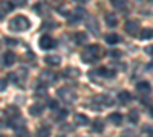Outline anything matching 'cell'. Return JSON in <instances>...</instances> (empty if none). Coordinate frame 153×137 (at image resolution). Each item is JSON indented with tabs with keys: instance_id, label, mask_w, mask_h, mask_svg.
I'll use <instances>...</instances> for the list:
<instances>
[{
	"instance_id": "28",
	"label": "cell",
	"mask_w": 153,
	"mask_h": 137,
	"mask_svg": "<svg viewBox=\"0 0 153 137\" xmlns=\"http://www.w3.org/2000/svg\"><path fill=\"white\" fill-rule=\"evenodd\" d=\"M6 85H8V81L5 78H0V92H3L6 89Z\"/></svg>"
},
{
	"instance_id": "5",
	"label": "cell",
	"mask_w": 153,
	"mask_h": 137,
	"mask_svg": "<svg viewBox=\"0 0 153 137\" xmlns=\"http://www.w3.org/2000/svg\"><path fill=\"white\" fill-rule=\"evenodd\" d=\"M38 81L48 85V84H52V82H55V81H57V76H55V73L45 70V72H42V75H40V78H38Z\"/></svg>"
},
{
	"instance_id": "1",
	"label": "cell",
	"mask_w": 153,
	"mask_h": 137,
	"mask_svg": "<svg viewBox=\"0 0 153 137\" xmlns=\"http://www.w3.org/2000/svg\"><path fill=\"white\" fill-rule=\"evenodd\" d=\"M103 56V49H101L98 44H91L86 47V51L81 53V59L87 64H92L98 58Z\"/></svg>"
},
{
	"instance_id": "24",
	"label": "cell",
	"mask_w": 153,
	"mask_h": 137,
	"mask_svg": "<svg viewBox=\"0 0 153 137\" xmlns=\"http://www.w3.org/2000/svg\"><path fill=\"white\" fill-rule=\"evenodd\" d=\"M112 2V5H113V8H117V9H126V2L124 0H110Z\"/></svg>"
},
{
	"instance_id": "3",
	"label": "cell",
	"mask_w": 153,
	"mask_h": 137,
	"mask_svg": "<svg viewBox=\"0 0 153 137\" xmlns=\"http://www.w3.org/2000/svg\"><path fill=\"white\" fill-rule=\"evenodd\" d=\"M58 97L61 99L63 102H66V104H72L76 101V93L75 90L72 89V87H61V89L57 92Z\"/></svg>"
},
{
	"instance_id": "19",
	"label": "cell",
	"mask_w": 153,
	"mask_h": 137,
	"mask_svg": "<svg viewBox=\"0 0 153 137\" xmlns=\"http://www.w3.org/2000/svg\"><path fill=\"white\" fill-rule=\"evenodd\" d=\"M106 23H107V26H110V28H117L118 26V18L115 17L113 14H107L106 15Z\"/></svg>"
},
{
	"instance_id": "9",
	"label": "cell",
	"mask_w": 153,
	"mask_h": 137,
	"mask_svg": "<svg viewBox=\"0 0 153 137\" xmlns=\"http://www.w3.org/2000/svg\"><path fill=\"white\" fill-rule=\"evenodd\" d=\"M136 90H138V92H141V93H150V90H152L150 82H147V81L138 82V84H136Z\"/></svg>"
},
{
	"instance_id": "22",
	"label": "cell",
	"mask_w": 153,
	"mask_h": 137,
	"mask_svg": "<svg viewBox=\"0 0 153 137\" xmlns=\"http://www.w3.org/2000/svg\"><path fill=\"white\" fill-rule=\"evenodd\" d=\"M29 111H31L32 116H40L42 111H43V107H42L40 104H38V105H32V107L29 108Z\"/></svg>"
},
{
	"instance_id": "31",
	"label": "cell",
	"mask_w": 153,
	"mask_h": 137,
	"mask_svg": "<svg viewBox=\"0 0 153 137\" xmlns=\"http://www.w3.org/2000/svg\"><path fill=\"white\" fill-rule=\"evenodd\" d=\"M49 107L52 108V110H57L58 108V102L57 101H49Z\"/></svg>"
},
{
	"instance_id": "34",
	"label": "cell",
	"mask_w": 153,
	"mask_h": 137,
	"mask_svg": "<svg viewBox=\"0 0 153 137\" xmlns=\"http://www.w3.org/2000/svg\"><path fill=\"white\" fill-rule=\"evenodd\" d=\"M3 18H5V11L0 9V20H3Z\"/></svg>"
},
{
	"instance_id": "33",
	"label": "cell",
	"mask_w": 153,
	"mask_h": 137,
	"mask_svg": "<svg viewBox=\"0 0 153 137\" xmlns=\"http://www.w3.org/2000/svg\"><path fill=\"white\" fill-rule=\"evenodd\" d=\"M6 43H8L9 46H14V44H16L17 41H16V40H6Z\"/></svg>"
},
{
	"instance_id": "23",
	"label": "cell",
	"mask_w": 153,
	"mask_h": 137,
	"mask_svg": "<svg viewBox=\"0 0 153 137\" xmlns=\"http://www.w3.org/2000/svg\"><path fill=\"white\" fill-rule=\"evenodd\" d=\"M66 116H68L66 110H57V113L54 114V119L55 120H63V119H66Z\"/></svg>"
},
{
	"instance_id": "16",
	"label": "cell",
	"mask_w": 153,
	"mask_h": 137,
	"mask_svg": "<svg viewBox=\"0 0 153 137\" xmlns=\"http://www.w3.org/2000/svg\"><path fill=\"white\" fill-rule=\"evenodd\" d=\"M120 41H121V38H120L118 34H107L106 35V43L107 44H117Z\"/></svg>"
},
{
	"instance_id": "37",
	"label": "cell",
	"mask_w": 153,
	"mask_h": 137,
	"mask_svg": "<svg viewBox=\"0 0 153 137\" xmlns=\"http://www.w3.org/2000/svg\"><path fill=\"white\" fill-rule=\"evenodd\" d=\"M150 2H152V3H153V0H150Z\"/></svg>"
},
{
	"instance_id": "6",
	"label": "cell",
	"mask_w": 153,
	"mask_h": 137,
	"mask_svg": "<svg viewBox=\"0 0 153 137\" xmlns=\"http://www.w3.org/2000/svg\"><path fill=\"white\" fill-rule=\"evenodd\" d=\"M124 31L129 34V35H136L138 31H139V24H138V21L129 20V21L124 24Z\"/></svg>"
},
{
	"instance_id": "15",
	"label": "cell",
	"mask_w": 153,
	"mask_h": 137,
	"mask_svg": "<svg viewBox=\"0 0 153 137\" xmlns=\"http://www.w3.org/2000/svg\"><path fill=\"white\" fill-rule=\"evenodd\" d=\"M139 38L141 40H152L153 38V29H150V28L143 29L141 32H139Z\"/></svg>"
},
{
	"instance_id": "4",
	"label": "cell",
	"mask_w": 153,
	"mask_h": 137,
	"mask_svg": "<svg viewBox=\"0 0 153 137\" xmlns=\"http://www.w3.org/2000/svg\"><path fill=\"white\" fill-rule=\"evenodd\" d=\"M38 46H40L43 51H49L55 46V40L52 38L51 35H43L40 40H38Z\"/></svg>"
},
{
	"instance_id": "21",
	"label": "cell",
	"mask_w": 153,
	"mask_h": 137,
	"mask_svg": "<svg viewBox=\"0 0 153 137\" xmlns=\"http://www.w3.org/2000/svg\"><path fill=\"white\" fill-rule=\"evenodd\" d=\"M0 8H3L5 12L6 11H12V9H14V3L8 2V0H2V2H0Z\"/></svg>"
},
{
	"instance_id": "13",
	"label": "cell",
	"mask_w": 153,
	"mask_h": 137,
	"mask_svg": "<svg viewBox=\"0 0 153 137\" xmlns=\"http://www.w3.org/2000/svg\"><path fill=\"white\" fill-rule=\"evenodd\" d=\"M74 119H75V123L76 125H87L89 123V117L86 116V114H75L74 116Z\"/></svg>"
},
{
	"instance_id": "32",
	"label": "cell",
	"mask_w": 153,
	"mask_h": 137,
	"mask_svg": "<svg viewBox=\"0 0 153 137\" xmlns=\"http://www.w3.org/2000/svg\"><path fill=\"white\" fill-rule=\"evenodd\" d=\"M143 133H147V134L153 136V128H152V127H144V128H143Z\"/></svg>"
},
{
	"instance_id": "27",
	"label": "cell",
	"mask_w": 153,
	"mask_h": 137,
	"mask_svg": "<svg viewBox=\"0 0 153 137\" xmlns=\"http://www.w3.org/2000/svg\"><path fill=\"white\" fill-rule=\"evenodd\" d=\"M37 134H38V136H49V134H51V128H49V127H42L40 130L37 131Z\"/></svg>"
},
{
	"instance_id": "20",
	"label": "cell",
	"mask_w": 153,
	"mask_h": 137,
	"mask_svg": "<svg viewBox=\"0 0 153 137\" xmlns=\"http://www.w3.org/2000/svg\"><path fill=\"white\" fill-rule=\"evenodd\" d=\"M86 41H87L86 32H76L75 34V43L76 44H86Z\"/></svg>"
},
{
	"instance_id": "10",
	"label": "cell",
	"mask_w": 153,
	"mask_h": 137,
	"mask_svg": "<svg viewBox=\"0 0 153 137\" xmlns=\"http://www.w3.org/2000/svg\"><path fill=\"white\" fill-rule=\"evenodd\" d=\"M14 61H16V55L14 53H12L11 51H8L5 55H3V64L5 66H12V64H14Z\"/></svg>"
},
{
	"instance_id": "30",
	"label": "cell",
	"mask_w": 153,
	"mask_h": 137,
	"mask_svg": "<svg viewBox=\"0 0 153 137\" xmlns=\"http://www.w3.org/2000/svg\"><path fill=\"white\" fill-rule=\"evenodd\" d=\"M109 55H110V56H115V58H118V56L121 55V52L118 51V49H115V51H112V52H109Z\"/></svg>"
},
{
	"instance_id": "17",
	"label": "cell",
	"mask_w": 153,
	"mask_h": 137,
	"mask_svg": "<svg viewBox=\"0 0 153 137\" xmlns=\"http://www.w3.org/2000/svg\"><path fill=\"white\" fill-rule=\"evenodd\" d=\"M65 75L68 78H78L80 76V70L75 69V67H68V69H65Z\"/></svg>"
},
{
	"instance_id": "25",
	"label": "cell",
	"mask_w": 153,
	"mask_h": 137,
	"mask_svg": "<svg viewBox=\"0 0 153 137\" xmlns=\"http://www.w3.org/2000/svg\"><path fill=\"white\" fill-rule=\"evenodd\" d=\"M129 120L132 122V123H136L138 120H139V113L136 110H132L130 113H129Z\"/></svg>"
},
{
	"instance_id": "7",
	"label": "cell",
	"mask_w": 153,
	"mask_h": 137,
	"mask_svg": "<svg viewBox=\"0 0 153 137\" xmlns=\"http://www.w3.org/2000/svg\"><path fill=\"white\" fill-rule=\"evenodd\" d=\"M107 120L110 122V123H113V125H121L123 123V114H120V113H112V114H109V117H107Z\"/></svg>"
},
{
	"instance_id": "18",
	"label": "cell",
	"mask_w": 153,
	"mask_h": 137,
	"mask_svg": "<svg viewBox=\"0 0 153 137\" xmlns=\"http://www.w3.org/2000/svg\"><path fill=\"white\" fill-rule=\"evenodd\" d=\"M98 73L101 75V76H104V78H113L115 76V70H110L107 67H100Z\"/></svg>"
},
{
	"instance_id": "8",
	"label": "cell",
	"mask_w": 153,
	"mask_h": 137,
	"mask_svg": "<svg viewBox=\"0 0 153 137\" xmlns=\"http://www.w3.org/2000/svg\"><path fill=\"white\" fill-rule=\"evenodd\" d=\"M118 99H120V102L123 104V105H127L130 101H132V95L129 93V92H120L118 93Z\"/></svg>"
},
{
	"instance_id": "26",
	"label": "cell",
	"mask_w": 153,
	"mask_h": 137,
	"mask_svg": "<svg viewBox=\"0 0 153 137\" xmlns=\"http://www.w3.org/2000/svg\"><path fill=\"white\" fill-rule=\"evenodd\" d=\"M94 131H97V133H103V131H104V125H103V122L97 119V120L94 122Z\"/></svg>"
},
{
	"instance_id": "2",
	"label": "cell",
	"mask_w": 153,
	"mask_h": 137,
	"mask_svg": "<svg viewBox=\"0 0 153 137\" xmlns=\"http://www.w3.org/2000/svg\"><path fill=\"white\" fill-rule=\"evenodd\" d=\"M29 26H31V21L23 15H17L9 21V31L12 32H25L29 29Z\"/></svg>"
},
{
	"instance_id": "14",
	"label": "cell",
	"mask_w": 153,
	"mask_h": 137,
	"mask_svg": "<svg viewBox=\"0 0 153 137\" xmlns=\"http://www.w3.org/2000/svg\"><path fill=\"white\" fill-rule=\"evenodd\" d=\"M87 24H89L87 28L92 31V34H95V35H97V34L100 32V28L97 26V20H95L94 17H89V18H87Z\"/></svg>"
},
{
	"instance_id": "36",
	"label": "cell",
	"mask_w": 153,
	"mask_h": 137,
	"mask_svg": "<svg viewBox=\"0 0 153 137\" xmlns=\"http://www.w3.org/2000/svg\"><path fill=\"white\" fill-rule=\"evenodd\" d=\"M150 116H152V117H153V107H152V108H150Z\"/></svg>"
},
{
	"instance_id": "11",
	"label": "cell",
	"mask_w": 153,
	"mask_h": 137,
	"mask_svg": "<svg viewBox=\"0 0 153 137\" xmlns=\"http://www.w3.org/2000/svg\"><path fill=\"white\" fill-rule=\"evenodd\" d=\"M45 61H46L49 66H58V64L61 63V58H60L58 55H48V56L45 58Z\"/></svg>"
},
{
	"instance_id": "12",
	"label": "cell",
	"mask_w": 153,
	"mask_h": 137,
	"mask_svg": "<svg viewBox=\"0 0 153 137\" xmlns=\"http://www.w3.org/2000/svg\"><path fill=\"white\" fill-rule=\"evenodd\" d=\"M97 101H98L100 104H103L104 107H112V105H113L112 97H110V96H107V95H101L100 97H97Z\"/></svg>"
},
{
	"instance_id": "29",
	"label": "cell",
	"mask_w": 153,
	"mask_h": 137,
	"mask_svg": "<svg viewBox=\"0 0 153 137\" xmlns=\"http://www.w3.org/2000/svg\"><path fill=\"white\" fill-rule=\"evenodd\" d=\"M144 52H146L147 55H150V56H153V44H150V46H147V47L144 49Z\"/></svg>"
},
{
	"instance_id": "35",
	"label": "cell",
	"mask_w": 153,
	"mask_h": 137,
	"mask_svg": "<svg viewBox=\"0 0 153 137\" xmlns=\"http://www.w3.org/2000/svg\"><path fill=\"white\" fill-rule=\"evenodd\" d=\"M147 69H149V70H153V61H150V63L147 64Z\"/></svg>"
}]
</instances>
